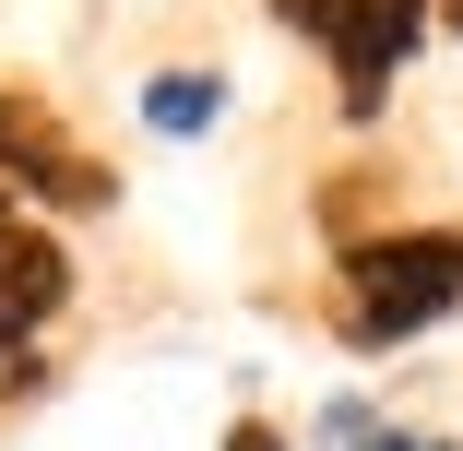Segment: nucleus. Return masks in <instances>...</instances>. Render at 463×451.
Masks as SVG:
<instances>
[{
	"label": "nucleus",
	"instance_id": "f257e3e1",
	"mask_svg": "<svg viewBox=\"0 0 463 451\" xmlns=\"http://www.w3.org/2000/svg\"><path fill=\"white\" fill-rule=\"evenodd\" d=\"M451 309H463V226H392V238L345 249V297H333L345 344L381 356V344H416Z\"/></svg>",
	"mask_w": 463,
	"mask_h": 451
},
{
	"label": "nucleus",
	"instance_id": "f03ea898",
	"mask_svg": "<svg viewBox=\"0 0 463 451\" xmlns=\"http://www.w3.org/2000/svg\"><path fill=\"white\" fill-rule=\"evenodd\" d=\"M428 13H439V0H273V24H298V36L333 48V96H345V119H381V108H392V71L416 60Z\"/></svg>",
	"mask_w": 463,
	"mask_h": 451
},
{
	"label": "nucleus",
	"instance_id": "7ed1b4c3",
	"mask_svg": "<svg viewBox=\"0 0 463 451\" xmlns=\"http://www.w3.org/2000/svg\"><path fill=\"white\" fill-rule=\"evenodd\" d=\"M13 191H48L60 214H108V202H119V178H108L96 155H71L24 96H0V214H13Z\"/></svg>",
	"mask_w": 463,
	"mask_h": 451
},
{
	"label": "nucleus",
	"instance_id": "20e7f679",
	"mask_svg": "<svg viewBox=\"0 0 463 451\" xmlns=\"http://www.w3.org/2000/svg\"><path fill=\"white\" fill-rule=\"evenodd\" d=\"M60 297H71V261H60V238H36L24 214H0V344L48 333V321H60Z\"/></svg>",
	"mask_w": 463,
	"mask_h": 451
},
{
	"label": "nucleus",
	"instance_id": "39448f33",
	"mask_svg": "<svg viewBox=\"0 0 463 451\" xmlns=\"http://www.w3.org/2000/svg\"><path fill=\"white\" fill-rule=\"evenodd\" d=\"M321 451H451V439H428V428H392L368 392H333V404H321Z\"/></svg>",
	"mask_w": 463,
	"mask_h": 451
},
{
	"label": "nucleus",
	"instance_id": "423d86ee",
	"mask_svg": "<svg viewBox=\"0 0 463 451\" xmlns=\"http://www.w3.org/2000/svg\"><path fill=\"white\" fill-rule=\"evenodd\" d=\"M143 119H155L166 143H191V131L226 119V83H214V71H155V83H143Z\"/></svg>",
	"mask_w": 463,
	"mask_h": 451
},
{
	"label": "nucleus",
	"instance_id": "0eeeda50",
	"mask_svg": "<svg viewBox=\"0 0 463 451\" xmlns=\"http://www.w3.org/2000/svg\"><path fill=\"white\" fill-rule=\"evenodd\" d=\"M226 451H286V439H273L261 416H238V428H226Z\"/></svg>",
	"mask_w": 463,
	"mask_h": 451
},
{
	"label": "nucleus",
	"instance_id": "6e6552de",
	"mask_svg": "<svg viewBox=\"0 0 463 451\" xmlns=\"http://www.w3.org/2000/svg\"><path fill=\"white\" fill-rule=\"evenodd\" d=\"M439 24H451V36H463V0H439Z\"/></svg>",
	"mask_w": 463,
	"mask_h": 451
}]
</instances>
